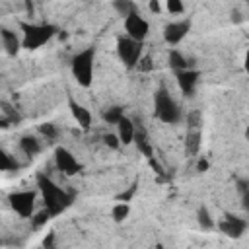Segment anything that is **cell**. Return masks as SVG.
Segmentation results:
<instances>
[{
    "label": "cell",
    "mask_w": 249,
    "mask_h": 249,
    "mask_svg": "<svg viewBox=\"0 0 249 249\" xmlns=\"http://www.w3.org/2000/svg\"><path fill=\"white\" fill-rule=\"evenodd\" d=\"M115 8H117V10L121 12V16H124V18L136 12V6L130 4V2H115Z\"/></svg>",
    "instance_id": "24"
},
{
    "label": "cell",
    "mask_w": 249,
    "mask_h": 249,
    "mask_svg": "<svg viewBox=\"0 0 249 249\" xmlns=\"http://www.w3.org/2000/svg\"><path fill=\"white\" fill-rule=\"evenodd\" d=\"M53 239H54V233H49V237H45V241H43L45 247H51L53 245Z\"/></svg>",
    "instance_id": "32"
},
{
    "label": "cell",
    "mask_w": 249,
    "mask_h": 249,
    "mask_svg": "<svg viewBox=\"0 0 249 249\" xmlns=\"http://www.w3.org/2000/svg\"><path fill=\"white\" fill-rule=\"evenodd\" d=\"M241 206H243L245 210H249V191H245V193H243V198H241Z\"/></svg>",
    "instance_id": "31"
},
{
    "label": "cell",
    "mask_w": 249,
    "mask_h": 249,
    "mask_svg": "<svg viewBox=\"0 0 249 249\" xmlns=\"http://www.w3.org/2000/svg\"><path fill=\"white\" fill-rule=\"evenodd\" d=\"M200 124H202V115H200V111H191L189 115H187V128H200Z\"/></svg>",
    "instance_id": "22"
},
{
    "label": "cell",
    "mask_w": 249,
    "mask_h": 249,
    "mask_svg": "<svg viewBox=\"0 0 249 249\" xmlns=\"http://www.w3.org/2000/svg\"><path fill=\"white\" fill-rule=\"evenodd\" d=\"M134 134H136V124L128 119V117H123L121 123L117 124V136L121 140V144H132L134 142Z\"/></svg>",
    "instance_id": "13"
},
{
    "label": "cell",
    "mask_w": 249,
    "mask_h": 249,
    "mask_svg": "<svg viewBox=\"0 0 249 249\" xmlns=\"http://www.w3.org/2000/svg\"><path fill=\"white\" fill-rule=\"evenodd\" d=\"M16 167H18V161L12 160L10 154L2 152V154H0V169H2V171H10V169H16Z\"/></svg>",
    "instance_id": "23"
},
{
    "label": "cell",
    "mask_w": 249,
    "mask_h": 249,
    "mask_svg": "<svg viewBox=\"0 0 249 249\" xmlns=\"http://www.w3.org/2000/svg\"><path fill=\"white\" fill-rule=\"evenodd\" d=\"M37 185H39V191L43 195V202H45V208L54 216V214H60L70 202H72V195H68L62 187L54 185L53 179H49L47 175H37Z\"/></svg>",
    "instance_id": "1"
},
{
    "label": "cell",
    "mask_w": 249,
    "mask_h": 249,
    "mask_svg": "<svg viewBox=\"0 0 249 249\" xmlns=\"http://www.w3.org/2000/svg\"><path fill=\"white\" fill-rule=\"evenodd\" d=\"M165 8H167L169 14H181V12L185 10V6H183L179 0H169V2L165 4Z\"/></svg>",
    "instance_id": "25"
},
{
    "label": "cell",
    "mask_w": 249,
    "mask_h": 249,
    "mask_svg": "<svg viewBox=\"0 0 249 249\" xmlns=\"http://www.w3.org/2000/svg\"><path fill=\"white\" fill-rule=\"evenodd\" d=\"M245 68H247V72H249V51H247V54H245Z\"/></svg>",
    "instance_id": "34"
},
{
    "label": "cell",
    "mask_w": 249,
    "mask_h": 249,
    "mask_svg": "<svg viewBox=\"0 0 249 249\" xmlns=\"http://www.w3.org/2000/svg\"><path fill=\"white\" fill-rule=\"evenodd\" d=\"M0 37H2V47L8 54H18V51L23 47V41L16 35V31H12L8 27L0 29Z\"/></svg>",
    "instance_id": "11"
},
{
    "label": "cell",
    "mask_w": 249,
    "mask_h": 249,
    "mask_svg": "<svg viewBox=\"0 0 249 249\" xmlns=\"http://www.w3.org/2000/svg\"><path fill=\"white\" fill-rule=\"evenodd\" d=\"M51 216H53V214H51V212H49L47 208H45V210H41V212H39V214L35 216V220H33V226L37 228V226H41V224H45V222H47V220H49Z\"/></svg>",
    "instance_id": "28"
},
{
    "label": "cell",
    "mask_w": 249,
    "mask_h": 249,
    "mask_svg": "<svg viewBox=\"0 0 249 249\" xmlns=\"http://www.w3.org/2000/svg\"><path fill=\"white\" fill-rule=\"evenodd\" d=\"M196 169H198V171H206V169H208V161H206L204 158H200L198 163H196Z\"/></svg>",
    "instance_id": "30"
},
{
    "label": "cell",
    "mask_w": 249,
    "mask_h": 249,
    "mask_svg": "<svg viewBox=\"0 0 249 249\" xmlns=\"http://www.w3.org/2000/svg\"><path fill=\"white\" fill-rule=\"evenodd\" d=\"M117 53H119V58L124 62L126 68H134V66H138V62L142 58V43L134 41L130 37H119Z\"/></svg>",
    "instance_id": "5"
},
{
    "label": "cell",
    "mask_w": 249,
    "mask_h": 249,
    "mask_svg": "<svg viewBox=\"0 0 249 249\" xmlns=\"http://www.w3.org/2000/svg\"><path fill=\"white\" fill-rule=\"evenodd\" d=\"M54 163H56V167H58L62 173H66V175H74V173H78V171L82 169V165H80V161L74 158V154H72L70 150L62 148V146H58V148L54 150Z\"/></svg>",
    "instance_id": "8"
},
{
    "label": "cell",
    "mask_w": 249,
    "mask_h": 249,
    "mask_svg": "<svg viewBox=\"0 0 249 249\" xmlns=\"http://www.w3.org/2000/svg\"><path fill=\"white\" fill-rule=\"evenodd\" d=\"M70 111H72V117L76 119V123H78L84 130H88V128L91 126V113H89L84 105H80V103H76L74 99H70Z\"/></svg>",
    "instance_id": "14"
},
{
    "label": "cell",
    "mask_w": 249,
    "mask_h": 249,
    "mask_svg": "<svg viewBox=\"0 0 249 249\" xmlns=\"http://www.w3.org/2000/svg\"><path fill=\"white\" fill-rule=\"evenodd\" d=\"M93 49H84L72 58V74L76 82L84 88H89L93 82Z\"/></svg>",
    "instance_id": "4"
},
{
    "label": "cell",
    "mask_w": 249,
    "mask_h": 249,
    "mask_svg": "<svg viewBox=\"0 0 249 249\" xmlns=\"http://www.w3.org/2000/svg\"><path fill=\"white\" fill-rule=\"evenodd\" d=\"M134 142H136V146H138V150L148 158V160H152L154 158V154H152V144H150V140H148V134H146V128L142 126V124H138L136 126V134H134Z\"/></svg>",
    "instance_id": "15"
},
{
    "label": "cell",
    "mask_w": 249,
    "mask_h": 249,
    "mask_svg": "<svg viewBox=\"0 0 249 249\" xmlns=\"http://www.w3.org/2000/svg\"><path fill=\"white\" fill-rule=\"evenodd\" d=\"M21 27V41H23V47L25 49H39L41 45H45L54 33H56V27L54 25H49V23H19Z\"/></svg>",
    "instance_id": "3"
},
{
    "label": "cell",
    "mask_w": 249,
    "mask_h": 249,
    "mask_svg": "<svg viewBox=\"0 0 249 249\" xmlns=\"http://www.w3.org/2000/svg\"><path fill=\"white\" fill-rule=\"evenodd\" d=\"M19 148H21V152H23L25 156H35V154H39V150H41L39 140H37L35 136H23V138L19 140Z\"/></svg>",
    "instance_id": "17"
},
{
    "label": "cell",
    "mask_w": 249,
    "mask_h": 249,
    "mask_svg": "<svg viewBox=\"0 0 249 249\" xmlns=\"http://www.w3.org/2000/svg\"><path fill=\"white\" fill-rule=\"evenodd\" d=\"M123 117H124V113H123L121 107H111V109L103 111V119H105V123H109V124H119Z\"/></svg>",
    "instance_id": "19"
},
{
    "label": "cell",
    "mask_w": 249,
    "mask_h": 249,
    "mask_svg": "<svg viewBox=\"0 0 249 249\" xmlns=\"http://www.w3.org/2000/svg\"><path fill=\"white\" fill-rule=\"evenodd\" d=\"M196 216H198V224H200L204 230H210V228H214V220H212V216L208 214V210H206L204 206H200V208H198Z\"/></svg>",
    "instance_id": "21"
},
{
    "label": "cell",
    "mask_w": 249,
    "mask_h": 249,
    "mask_svg": "<svg viewBox=\"0 0 249 249\" xmlns=\"http://www.w3.org/2000/svg\"><path fill=\"white\" fill-rule=\"evenodd\" d=\"M136 68H138L140 72H150V70H152V56H148V54H146V56H142Z\"/></svg>",
    "instance_id": "27"
},
{
    "label": "cell",
    "mask_w": 249,
    "mask_h": 249,
    "mask_svg": "<svg viewBox=\"0 0 249 249\" xmlns=\"http://www.w3.org/2000/svg\"><path fill=\"white\" fill-rule=\"evenodd\" d=\"M128 202H119L113 206V220L115 222H123L126 216H128Z\"/></svg>",
    "instance_id": "20"
},
{
    "label": "cell",
    "mask_w": 249,
    "mask_h": 249,
    "mask_svg": "<svg viewBox=\"0 0 249 249\" xmlns=\"http://www.w3.org/2000/svg\"><path fill=\"white\" fill-rule=\"evenodd\" d=\"M124 29H126V37L142 43L146 39L148 31H150V25H148V21L138 12H134V14L124 18Z\"/></svg>",
    "instance_id": "7"
},
{
    "label": "cell",
    "mask_w": 249,
    "mask_h": 249,
    "mask_svg": "<svg viewBox=\"0 0 249 249\" xmlns=\"http://www.w3.org/2000/svg\"><path fill=\"white\" fill-rule=\"evenodd\" d=\"M10 206L23 218L33 216L35 212V193L33 191H19V193H12L10 195Z\"/></svg>",
    "instance_id": "6"
},
{
    "label": "cell",
    "mask_w": 249,
    "mask_h": 249,
    "mask_svg": "<svg viewBox=\"0 0 249 249\" xmlns=\"http://www.w3.org/2000/svg\"><path fill=\"white\" fill-rule=\"evenodd\" d=\"M169 66H171L175 72H181V70H187V68H189V62H187V58H185L179 51H171V53H169Z\"/></svg>",
    "instance_id": "18"
},
{
    "label": "cell",
    "mask_w": 249,
    "mask_h": 249,
    "mask_svg": "<svg viewBox=\"0 0 249 249\" xmlns=\"http://www.w3.org/2000/svg\"><path fill=\"white\" fill-rule=\"evenodd\" d=\"M103 140H105V144L111 146V148H119V144H121V140H119L117 134H105Z\"/></svg>",
    "instance_id": "29"
},
{
    "label": "cell",
    "mask_w": 249,
    "mask_h": 249,
    "mask_svg": "<svg viewBox=\"0 0 249 249\" xmlns=\"http://www.w3.org/2000/svg\"><path fill=\"white\" fill-rule=\"evenodd\" d=\"M200 148V128H187L185 134V150L189 156H196Z\"/></svg>",
    "instance_id": "16"
},
{
    "label": "cell",
    "mask_w": 249,
    "mask_h": 249,
    "mask_svg": "<svg viewBox=\"0 0 249 249\" xmlns=\"http://www.w3.org/2000/svg\"><path fill=\"white\" fill-rule=\"evenodd\" d=\"M154 115L165 124H175L181 119V109L165 88L158 89L154 97Z\"/></svg>",
    "instance_id": "2"
},
{
    "label": "cell",
    "mask_w": 249,
    "mask_h": 249,
    "mask_svg": "<svg viewBox=\"0 0 249 249\" xmlns=\"http://www.w3.org/2000/svg\"><path fill=\"white\" fill-rule=\"evenodd\" d=\"M196 82H198V72H196V70L187 68V70L177 72V84H179V89H181L185 95H187V93H193Z\"/></svg>",
    "instance_id": "12"
},
{
    "label": "cell",
    "mask_w": 249,
    "mask_h": 249,
    "mask_svg": "<svg viewBox=\"0 0 249 249\" xmlns=\"http://www.w3.org/2000/svg\"><path fill=\"white\" fill-rule=\"evenodd\" d=\"M150 10L152 12H160V4L158 2H150Z\"/></svg>",
    "instance_id": "33"
},
{
    "label": "cell",
    "mask_w": 249,
    "mask_h": 249,
    "mask_svg": "<svg viewBox=\"0 0 249 249\" xmlns=\"http://www.w3.org/2000/svg\"><path fill=\"white\" fill-rule=\"evenodd\" d=\"M189 27L191 23L189 21H171L163 27V39L169 43V45H177L183 41V37L189 33Z\"/></svg>",
    "instance_id": "9"
},
{
    "label": "cell",
    "mask_w": 249,
    "mask_h": 249,
    "mask_svg": "<svg viewBox=\"0 0 249 249\" xmlns=\"http://www.w3.org/2000/svg\"><path fill=\"white\" fill-rule=\"evenodd\" d=\"M39 130H41V134H43V136H47L49 140H53V138L56 136V128H54L53 124H49V123L41 124V126H39Z\"/></svg>",
    "instance_id": "26"
},
{
    "label": "cell",
    "mask_w": 249,
    "mask_h": 249,
    "mask_svg": "<svg viewBox=\"0 0 249 249\" xmlns=\"http://www.w3.org/2000/svg\"><path fill=\"white\" fill-rule=\"evenodd\" d=\"M245 228H247V222L233 214H226L224 220L220 222V230L230 237H239L245 231Z\"/></svg>",
    "instance_id": "10"
}]
</instances>
